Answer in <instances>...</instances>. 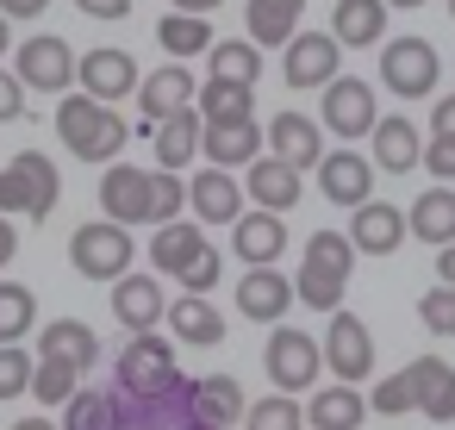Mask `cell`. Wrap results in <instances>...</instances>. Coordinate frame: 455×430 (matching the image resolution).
Here are the masks:
<instances>
[{"instance_id":"cell-21","label":"cell","mask_w":455,"mask_h":430,"mask_svg":"<svg viewBox=\"0 0 455 430\" xmlns=\"http://www.w3.org/2000/svg\"><path fill=\"white\" fill-rule=\"evenodd\" d=\"M231 250L250 262V268H262V262H281V250H287V225H281V212H237L231 219Z\"/></svg>"},{"instance_id":"cell-16","label":"cell","mask_w":455,"mask_h":430,"mask_svg":"<svg viewBox=\"0 0 455 430\" xmlns=\"http://www.w3.org/2000/svg\"><path fill=\"white\" fill-rule=\"evenodd\" d=\"M312 169H318V194H324L331 206H362L368 187H374V163L355 156V150H324Z\"/></svg>"},{"instance_id":"cell-11","label":"cell","mask_w":455,"mask_h":430,"mask_svg":"<svg viewBox=\"0 0 455 430\" xmlns=\"http://www.w3.org/2000/svg\"><path fill=\"white\" fill-rule=\"evenodd\" d=\"M13 76H20V88L63 94V88L76 82V51H69L63 38L38 32V38H26V44H20V63H13Z\"/></svg>"},{"instance_id":"cell-4","label":"cell","mask_w":455,"mask_h":430,"mask_svg":"<svg viewBox=\"0 0 455 430\" xmlns=\"http://www.w3.org/2000/svg\"><path fill=\"white\" fill-rule=\"evenodd\" d=\"M69 262H76V275H88V281H119V275L132 268V231L113 225V219H100V225H76V237H69Z\"/></svg>"},{"instance_id":"cell-51","label":"cell","mask_w":455,"mask_h":430,"mask_svg":"<svg viewBox=\"0 0 455 430\" xmlns=\"http://www.w3.org/2000/svg\"><path fill=\"white\" fill-rule=\"evenodd\" d=\"M51 7V0H0V13H7V20H38Z\"/></svg>"},{"instance_id":"cell-5","label":"cell","mask_w":455,"mask_h":430,"mask_svg":"<svg viewBox=\"0 0 455 430\" xmlns=\"http://www.w3.org/2000/svg\"><path fill=\"white\" fill-rule=\"evenodd\" d=\"M262 368H268L275 393H293V399H299V393L318 386V343H312L299 324H281V330H268Z\"/></svg>"},{"instance_id":"cell-41","label":"cell","mask_w":455,"mask_h":430,"mask_svg":"<svg viewBox=\"0 0 455 430\" xmlns=\"http://www.w3.org/2000/svg\"><path fill=\"white\" fill-rule=\"evenodd\" d=\"M63 405H69V418L57 430H113V386H94V393L76 386Z\"/></svg>"},{"instance_id":"cell-37","label":"cell","mask_w":455,"mask_h":430,"mask_svg":"<svg viewBox=\"0 0 455 430\" xmlns=\"http://www.w3.org/2000/svg\"><path fill=\"white\" fill-rule=\"evenodd\" d=\"M299 268H306V275H331V281H349V275H355V243H349L343 231H312V243H306Z\"/></svg>"},{"instance_id":"cell-1","label":"cell","mask_w":455,"mask_h":430,"mask_svg":"<svg viewBox=\"0 0 455 430\" xmlns=\"http://www.w3.org/2000/svg\"><path fill=\"white\" fill-rule=\"evenodd\" d=\"M57 138L69 144V156L82 163H113L132 138V125L107 107V100H88V94H63L57 107Z\"/></svg>"},{"instance_id":"cell-54","label":"cell","mask_w":455,"mask_h":430,"mask_svg":"<svg viewBox=\"0 0 455 430\" xmlns=\"http://www.w3.org/2000/svg\"><path fill=\"white\" fill-rule=\"evenodd\" d=\"M436 275H443V287H455V243L436 250Z\"/></svg>"},{"instance_id":"cell-47","label":"cell","mask_w":455,"mask_h":430,"mask_svg":"<svg viewBox=\"0 0 455 430\" xmlns=\"http://www.w3.org/2000/svg\"><path fill=\"white\" fill-rule=\"evenodd\" d=\"M368 405H374L380 418H411V380H405V374H387V380L368 393Z\"/></svg>"},{"instance_id":"cell-34","label":"cell","mask_w":455,"mask_h":430,"mask_svg":"<svg viewBox=\"0 0 455 430\" xmlns=\"http://www.w3.org/2000/svg\"><path fill=\"white\" fill-rule=\"evenodd\" d=\"M194 113H200L206 125H219V119H256V88L206 76V82L194 88Z\"/></svg>"},{"instance_id":"cell-57","label":"cell","mask_w":455,"mask_h":430,"mask_svg":"<svg viewBox=\"0 0 455 430\" xmlns=\"http://www.w3.org/2000/svg\"><path fill=\"white\" fill-rule=\"evenodd\" d=\"M13 430H57V424H51V418H20Z\"/></svg>"},{"instance_id":"cell-26","label":"cell","mask_w":455,"mask_h":430,"mask_svg":"<svg viewBox=\"0 0 455 430\" xmlns=\"http://www.w3.org/2000/svg\"><path fill=\"white\" fill-rule=\"evenodd\" d=\"M405 237H418V243H455V187L443 181V187H424L418 200H411V212H405Z\"/></svg>"},{"instance_id":"cell-18","label":"cell","mask_w":455,"mask_h":430,"mask_svg":"<svg viewBox=\"0 0 455 430\" xmlns=\"http://www.w3.org/2000/svg\"><path fill=\"white\" fill-rule=\"evenodd\" d=\"M405 380H411V411H424L430 424H449L455 418V368L443 355H418L405 368Z\"/></svg>"},{"instance_id":"cell-9","label":"cell","mask_w":455,"mask_h":430,"mask_svg":"<svg viewBox=\"0 0 455 430\" xmlns=\"http://www.w3.org/2000/svg\"><path fill=\"white\" fill-rule=\"evenodd\" d=\"M119 380V393H156V386H169V380H181V368H175V349L156 337V330H132V343L119 349V368H113Z\"/></svg>"},{"instance_id":"cell-52","label":"cell","mask_w":455,"mask_h":430,"mask_svg":"<svg viewBox=\"0 0 455 430\" xmlns=\"http://www.w3.org/2000/svg\"><path fill=\"white\" fill-rule=\"evenodd\" d=\"M13 250H20V225H13L7 212H0V268L13 262Z\"/></svg>"},{"instance_id":"cell-49","label":"cell","mask_w":455,"mask_h":430,"mask_svg":"<svg viewBox=\"0 0 455 430\" xmlns=\"http://www.w3.org/2000/svg\"><path fill=\"white\" fill-rule=\"evenodd\" d=\"M20 113H26V88H20L13 69H0V125H13Z\"/></svg>"},{"instance_id":"cell-44","label":"cell","mask_w":455,"mask_h":430,"mask_svg":"<svg viewBox=\"0 0 455 430\" xmlns=\"http://www.w3.org/2000/svg\"><path fill=\"white\" fill-rule=\"evenodd\" d=\"M32 386V355L20 343H0V399H20Z\"/></svg>"},{"instance_id":"cell-59","label":"cell","mask_w":455,"mask_h":430,"mask_svg":"<svg viewBox=\"0 0 455 430\" xmlns=\"http://www.w3.org/2000/svg\"><path fill=\"white\" fill-rule=\"evenodd\" d=\"M449 20H455V0H449Z\"/></svg>"},{"instance_id":"cell-35","label":"cell","mask_w":455,"mask_h":430,"mask_svg":"<svg viewBox=\"0 0 455 430\" xmlns=\"http://www.w3.org/2000/svg\"><path fill=\"white\" fill-rule=\"evenodd\" d=\"M200 243H206V231H200V225L169 219V225H156V237H150V268L175 281V275H181V268L200 256Z\"/></svg>"},{"instance_id":"cell-40","label":"cell","mask_w":455,"mask_h":430,"mask_svg":"<svg viewBox=\"0 0 455 430\" xmlns=\"http://www.w3.org/2000/svg\"><path fill=\"white\" fill-rule=\"evenodd\" d=\"M32 324H38V299H32V287L0 281V343H20Z\"/></svg>"},{"instance_id":"cell-13","label":"cell","mask_w":455,"mask_h":430,"mask_svg":"<svg viewBox=\"0 0 455 430\" xmlns=\"http://www.w3.org/2000/svg\"><path fill=\"white\" fill-rule=\"evenodd\" d=\"M100 212L113 225H150V169H132V163H113L100 175Z\"/></svg>"},{"instance_id":"cell-22","label":"cell","mask_w":455,"mask_h":430,"mask_svg":"<svg viewBox=\"0 0 455 430\" xmlns=\"http://www.w3.org/2000/svg\"><path fill=\"white\" fill-rule=\"evenodd\" d=\"M194 76L181 69V63H163L156 76H138V107H144V119L156 125V119H169V113H181V107H194ZM144 125V131H150Z\"/></svg>"},{"instance_id":"cell-29","label":"cell","mask_w":455,"mask_h":430,"mask_svg":"<svg viewBox=\"0 0 455 430\" xmlns=\"http://www.w3.org/2000/svg\"><path fill=\"white\" fill-rule=\"evenodd\" d=\"M169 312V330L181 337V343H194V349H219L225 343V318H219V306L206 299V293H181L175 306H163Z\"/></svg>"},{"instance_id":"cell-10","label":"cell","mask_w":455,"mask_h":430,"mask_svg":"<svg viewBox=\"0 0 455 430\" xmlns=\"http://www.w3.org/2000/svg\"><path fill=\"white\" fill-rule=\"evenodd\" d=\"M374 119H380V113H374V88H368V82H355V76H331V82H324L318 131H331V138H368Z\"/></svg>"},{"instance_id":"cell-46","label":"cell","mask_w":455,"mask_h":430,"mask_svg":"<svg viewBox=\"0 0 455 430\" xmlns=\"http://www.w3.org/2000/svg\"><path fill=\"white\" fill-rule=\"evenodd\" d=\"M219 275H225L219 250H212V243H200V256H194V262H188V268H181L175 281H181L188 293H212V287H219Z\"/></svg>"},{"instance_id":"cell-15","label":"cell","mask_w":455,"mask_h":430,"mask_svg":"<svg viewBox=\"0 0 455 430\" xmlns=\"http://www.w3.org/2000/svg\"><path fill=\"white\" fill-rule=\"evenodd\" d=\"M200 156L212 169H243L262 156V125L256 119H219V125L200 119Z\"/></svg>"},{"instance_id":"cell-19","label":"cell","mask_w":455,"mask_h":430,"mask_svg":"<svg viewBox=\"0 0 455 430\" xmlns=\"http://www.w3.org/2000/svg\"><path fill=\"white\" fill-rule=\"evenodd\" d=\"M418 150H424V138H418L411 119H374L368 125V163L380 175H411L418 169Z\"/></svg>"},{"instance_id":"cell-33","label":"cell","mask_w":455,"mask_h":430,"mask_svg":"<svg viewBox=\"0 0 455 430\" xmlns=\"http://www.w3.org/2000/svg\"><path fill=\"white\" fill-rule=\"evenodd\" d=\"M150 144H156V163H163V169H188V163L200 156V113L181 107V113L156 119V125H150Z\"/></svg>"},{"instance_id":"cell-50","label":"cell","mask_w":455,"mask_h":430,"mask_svg":"<svg viewBox=\"0 0 455 430\" xmlns=\"http://www.w3.org/2000/svg\"><path fill=\"white\" fill-rule=\"evenodd\" d=\"M76 7H82L88 20H100V26H119V20L132 13V0H76Z\"/></svg>"},{"instance_id":"cell-6","label":"cell","mask_w":455,"mask_h":430,"mask_svg":"<svg viewBox=\"0 0 455 430\" xmlns=\"http://www.w3.org/2000/svg\"><path fill=\"white\" fill-rule=\"evenodd\" d=\"M337 380H349V386H362L368 374H374V337H368V318H355V312H331V324H324V355H318Z\"/></svg>"},{"instance_id":"cell-30","label":"cell","mask_w":455,"mask_h":430,"mask_svg":"<svg viewBox=\"0 0 455 430\" xmlns=\"http://www.w3.org/2000/svg\"><path fill=\"white\" fill-rule=\"evenodd\" d=\"M38 355H57V362H69L76 374H88V368L100 362V337H94V324H82V318H57V324L38 330Z\"/></svg>"},{"instance_id":"cell-31","label":"cell","mask_w":455,"mask_h":430,"mask_svg":"<svg viewBox=\"0 0 455 430\" xmlns=\"http://www.w3.org/2000/svg\"><path fill=\"white\" fill-rule=\"evenodd\" d=\"M188 405L206 430H225V424L243 418V386L231 374H206V380H188Z\"/></svg>"},{"instance_id":"cell-27","label":"cell","mask_w":455,"mask_h":430,"mask_svg":"<svg viewBox=\"0 0 455 430\" xmlns=\"http://www.w3.org/2000/svg\"><path fill=\"white\" fill-rule=\"evenodd\" d=\"M331 38L343 51H368L387 38V0H337V13H331Z\"/></svg>"},{"instance_id":"cell-36","label":"cell","mask_w":455,"mask_h":430,"mask_svg":"<svg viewBox=\"0 0 455 430\" xmlns=\"http://www.w3.org/2000/svg\"><path fill=\"white\" fill-rule=\"evenodd\" d=\"M206 76L256 88V76H262V51H256L250 38H212V44H206Z\"/></svg>"},{"instance_id":"cell-58","label":"cell","mask_w":455,"mask_h":430,"mask_svg":"<svg viewBox=\"0 0 455 430\" xmlns=\"http://www.w3.org/2000/svg\"><path fill=\"white\" fill-rule=\"evenodd\" d=\"M387 7H424V0H387Z\"/></svg>"},{"instance_id":"cell-53","label":"cell","mask_w":455,"mask_h":430,"mask_svg":"<svg viewBox=\"0 0 455 430\" xmlns=\"http://www.w3.org/2000/svg\"><path fill=\"white\" fill-rule=\"evenodd\" d=\"M430 131H449V138H455V94H443V100H436V113H430Z\"/></svg>"},{"instance_id":"cell-17","label":"cell","mask_w":455,"mask_h":430,"mask_svg":"<svg viewBox=\"0 0 455 430\" xmlns=\"http://www.w3.org/2000/svg\"><path fill=\"white\" fill-rule=\"evenodd\" d=\"M287 306H293V281H287V275H275V262H262V268L237 275V312H243L250 324H281V318H287Z\"/></svg>"},{"instance_id":"cell-12","label":"cell","mask_w":455,"mask_h":430,"mask_svg":"<svg viewBox=\"0 0 455 430\" xmlns=\"http://www.w3.org/2000/svg\"><path fill=\"white\" fill-rule=\"evenodd\" d=\"M76 82H82V94L88 100H125V94H138V63L125 57V51H113V44H100V51H88V57H76Z\"/></svg>"},{"instance_id":"cell-2","label":"cell","mask_w":455,"mask_h":430,"mask_svg":"<svg viewBox=\"0 0 455 430\" xmlns=\"http://www.w3.org/2000/svg\"><path fill=\"white\" fill-rule=\"evenodd\" d=\"M63 194V175L44 150H20L7 169H0V212L7 219H51Z\"/></svg>"},{"instance_id":"cell-20","label":"cell","mask_w":455,"mask_h":430,"mask_svg":"<svg viewBox=\"0 0 455 430\" xmlns=\"http://www.w3.org/2000/svg\"><path fill=\"white\" fill-rule=\"evenodd\" d=\"M163 306H169V299H163V281H156V275H132V268H125V275L113 281V318H119L125 330H156V324H163Z\"/></svg>"},{"instance_id":"cell-28","label":"cell","mask_w":455,"mask_h":430,"mask_svg":"<svg viewBox=\"0 0 455 430\" xmlns=\"http://www.w3.org/2000/svg\"><path fill=\"white\" fill-rule=\"evenodd\" d=\"M188 200H194V219H200V225H231V219L243 212V187H237L231 169H206V175H194Z\"/></svg>"},{"instance_id":"cell-39","label":"cell","mask_w":455,"mask_h":430,"mask_svg":"<svg viewBox=\"0 0 455 430\" xmlns=\"http://www.w3.org/2000/svg\"><path fill=\"white\" fill-rule=\"evenodd\" d=\"M243 430H306V411H299V399L293 393H268V399H256V405H243V418H237Z\"/></svg>"},{"instance_id":"cell-38","label":"cell","mask_w":455,"mask_h":430,"mask_svg":"<svg viewBox=\"0 0 455 430\" xmlns=\"http://www.w3.org/2000/svg\"><path fill=\"white\" fill-rule=\"evenodd\" d=\"M156 38H163L169 63H181V57H206V44H212V26H206V13H169V20L156 26Z\"/></svg>"},{"instance_id":"cell-3","label":"cell","mask_w":455,"mask_h":430,"mask_svg":"<svg viewBox=\"0 0 455 430\" xmlns=\"http://www.w3.org/2000/svg\"><path fill=\"white\" fill-rule=\"evenodd\" d=\"M113 430H206L188 405V374L156 393H119L113 386Z\"/></svg>"},{"instance_id":"cell-42","label":"cell","mask_w":455,"mask_h":430,"mask_svg":"<svg viewBox=\"0 0 455 430\" xmlns=\"http://www.w3.org/2000/svg\"><path fill=\"white\" fill-rule=\"evenodd\" d=\"M76 380H82V374H76L69 362L38 355V362H32V386H26V393H32V399H44V405H63V399L76 393Z\"/></svg>"},{"instance_id":"cell-45","label":"cell","mask_w":455,"mask_h":430,"mask_svg":"<svg viewBox=\"0 0 455 430\" xmlns=\"http://www.w3.org/2000/svg\"><path fill=\"white\" fill-rule=\"evenodd\" d=\"M418 318H424L436 337H455V287H443V281H436V287L418 299Z\"/></svg>"},{"instance_id":"cell-32","label":"cell","mask_w":455,"mask_h":430,"mask_svg":"<svg viewBox=\"0 0 455 430\" xmlns=\"http://www.w3.org/2000/svg\"><path fill=\"white\" fill-rule=\"evenodd\" d=\"M299 13H306V0H243V26H250V44L275 51L299 32Z\"/></svg>"},{"instance_id":"cell-14","label":"cell","mask_w":455,"mask_h":430,"mask_svg":"<svg viewBox=\"0 0 455 430\" xmlns=\"http://www.w3.org/2000/svg\"><path fill=\"white\" fill-rule=\"evenodd\" d=\"M355 219H349V243H355V256H393L399 243H405V212L399 206H387V200H362V206H349Z\"/></svg>"},{"instance_id":"cell-8","label":"cell","mask_w":455,"mask_h":430,"mask_svg":"<svg viewBox=\"0 0 455 430\" xmlns=\"http://www.w3.org/2000/svg\"><path fill=\"white\" fill-rule=\"evenodd\" d=\"M380 76H387V88H393L399 100H424V94L436 88V76H443V57H436V44H424V38H387Z\"/></svg>"},{"instance_id":"cell-56","label":"cell","mask_w":455,"mask_h":430,"mask_svg":"<svg viewBox=\"0 0 455 430\" xmlns=\"http://www.w3.org/2000/svg\"><path fill=\"white\" fill-rule=\"evenodd\" d=\"M7 51H13V20L0 13V57H7Z\"/></svg>"},{"instance_id":"cell-43","label":"cell","mask_w":455,"mask_h":430,"mask_svg":"<svg viewBox=\"0 0 455 430\" xmlns=\"http://www.w3.org/2000/svg\"><path fill=\"white\" fill-rule=\"evenodd\" d=\"M181 200H188V187L175 181V169H156L150 175V225H169L181 212Z\"/></svg>"},{"instance_id":"cell-48","label":"cell","mask_w":455,"mask_h":430,"mask_svg":"<svg viewBox=\"0 0 455 430\" xmlns=\"http://www.w3.org/2000/svg\"><path fill=\"white\" fill-rule=\"evenodd\" d=\"M418 163H424L436 181H455V138H449V131H430L424 150H418Z\"/></svg>"},{"instance_id":"cell-25","label":"cell","mask_w":455,"mask_h":430,"mask_svg":"<svg viewBox=\"0 0 455 430\" xmlns=\"http://www.w3.org/2000/svg\"><path fill=\"white\" fill-rule=\"evenodd\" d=\"M268 156H281L287 169H312V163L324 156L318 119H306V113H275V119H268Z\"/></svg>"},{"instance_id":"cell-24","label":"cell","mask_w":455,"mask_h":430,"mask_svg":"<svg viewBox=\"0 0 455 430\" xmlns=\"http://www.w3.org/2000/svg\"><path fill=\"white\" fill-rule=\"evenodd\" d=\"M299 411H306L312 430H362V424H368V399H362L349 380H337V386H312V399H306Z\"/></svg>"},{"instance_id":"cell-55","label":"cell","mask_w":455,"mask_h":430,"mask_svg":"<svg viewBox=\"0 0 455 430\" xmlns=\"http://www.w3.org/2000/svg\"><path fill=\"white\" fill-rule=\"evenodd\" d=\"M225 0H175V13H219Z\"/></svg>"},{"instance_id":"cell-23","label":"cell","mask_w":455,"mask_h":430,"mask_svg":"<svg viewBox=\"0 0 455 430\" xmlns=\"http://www.w3.org/2000/svg\"><path fill=\"white\" fill-rule=\"evenodd\" d=\"M250 175H243V187H250V200L262 206V212H293L299 206V169H287L281 156H256V163H243Z\"/></svg>"},{"instance_id":"cell-7","label":"cell","mask_w":455,"mask_h":430,"mask_svg":"<svg viewBox=\"0 0 455 430\" xmlns=\"http://www.w3.org/2000/svg\"><path fill=\"white\" fill-rule=\"evenodd\" d=\"M281 51H287V57H281V82L299 88V94H312V88H324L331 76H343V44H337L331 32H293Z\"/></svg>"}]
</instances>
